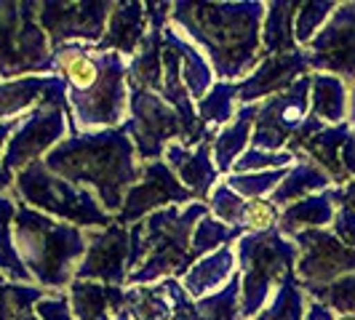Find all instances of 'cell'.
<instances>
[{
  "mask_svg": "<svg viewBox=\"0 0 355 320\" xmlns=\"http://www.w3.org/2000/svg\"><path fill=\"white\" fill-rule=\"evenodd\" d=\"M262 0H177L168 24L209 59L216 80L241 83L262 59Z\"/></svg>",
  "mask_w": 355,
  "mask_h": 320,
  "instance_id": "1",
  "label": "cell"
},
{
  "mask_svg": "<svg viewBox=\"0 0 355 320\" xmlns=\"http://www.w3.org/2000/svg\"><path fill=\"white\" fill-rule=\"evenodd\" d=\"M11 195L19 203L80 230H102L115 222V216L102 208L94 193L51 174L43 160L19 171L11 184Z\"/></svg>",
  "mask_w": 355,
  "mask_h": 320,
  "instance_id": "6",
  "label": "cell"
},
{
  "mask_svg": "<svg viewBox=\"0 0 355 320\" xmlns=\"http://www.w3.org/2000/svg\"><path fill=\"white\" fill-rule=\"evenodd\" d=\"M53 75L64 83L70 134L118 128L128 118V59L91 43L53 48Z\"/></svg>",
  "mask_w": 355,
  "mask_h": 320,
  "instance_id": "2",
  "label": "cell"
},
{
  "mask_svg": "<svg viewBox=\"0 0 355 320\" xmlns=\"http://www.w3.org/2000/svg\"><path fill=\"white\" fill-rule=\"evenodd\" d=\"M353 128H355V125H353Z\"/></svg>",
  "mask_w": 355,
  "mask_h": 320,
  "instance_id": "51",
  "label": "cell"
},
{
  "mask_svg": "<svg viewBox=\"0 0 355 320\" xmlns=\"http://www.w3.org/2000/svg\"><path fill=\"white\" fill-rule=\"evenodd\" d=\"M241 235H243L241 230H232V227L222 224V222H216L214 216L206 213V216L196 224L193 238H190L193 256L200 259V256H206V254H211V251L222 249V246H235V240H238Z\"/></svg>",
  "mask_w": 355,
  "mask_h": 320,
  "instance_id": "36",
  "label": "cell"
},
{
  "mask_svg": "<svg viewBox=\"0 0 355 320\" xmlns=\"http://www.w3.org/2000/svg\"><path fill=\"white\" fill-rule=\"evenodd\" d=\"M196 197L179 184V179L171 174V168L163 160H150V163H142V174L137 179V184L125 193L121 211L115 213V224L131 227L160 208L187 206Z\"/></svg>",
  "mask_w": 355,
  "mask_h": 320,
  "instance_id": "15",
  "label": "cell"
},
{
  "mask_svg": "<svg viewBox=\"0 0 355 320\" xmlns=\"http://www.w3.org/2000/svg\"><path fill=\"white\" fill-rule=\"evenodd\" d=\"M331 187H334L331 177L323 168H318L315 163H310V160H294V166L286 171L284 181L275 187V193L270 195V200L278 208H286L291 203H300L304 197L326 193Z\"/></svg>",
  "mask_w": 355,
  "mask_h": 320,
  "instance_id": "29",
  "label": "cell"
},
{
  "mask_svg": "<svg viewBox=\"0 0 355 320\" xmlns=\"http://www.w3.org/2000/svg\"><path fill=\"white\" fill-rule=\"evenodd\" d=\"M43 166L56 177L94 193L102 208L112 216L121 211L125 193L142 174V160L137 158L134 142L123 125L70 134L43 158Z\"/></svg>",
  "mask_w": 355,
  "mask_h": 320,
  "instance_id": "3",
  "label": "cell"
},
{
  "mask_svg": "<svg viewBox=\"0 0 355 320\" xmlns=\"http://www.w3.org/2000/svg\"><path fill=\"white\" fill-rule=\"evenodd\" d=\"M123 131L134 142L137 158L142 163L160 160L163 150L171 142H179L184 147L200 144V139L182 121L177 109L153 91H128V118L123 123Z\"/></svg>",
  "mask_w": 355,
  "mask_h": 320,
  "instance_id": "9",
  "label": "cell"
},
{
  "mask_svg": "<svg viewBox=\"0 0 355 320\" xmlns=\"http://www.w3.org/2000/svg\"><path fill=\"white\" fill-rule=\"evenodd\" d=\"M334 320H355V315H337Z\"/></svg>",
  "mask_w": 355,
  "mask_h": 320,
  "instance_id": "50",
  "label": "cell"
},
{
  "mask_svg": "<svg viewBox=\"0 0 355 320\" xmlns=\"http://www.w3.org/2000/svg\"><path fill=\"white\" fill-rule=\"evenodd\" d=\"M291 240L297 243V251H300L294 275L304 288V294L326 288L339 278L355 272V251L342 246L329 227L297 232Z\"/></svg>",
  "mask_w": 355,
  "mask_h": 320,
  "instance_id": "12",
  "label": "cell"
},
{
  "mask_svg": "<svg viewBox=\"0 0 355 320\" xmlns=\"http://www.w3.org/2000/svg\"><path fill=\"white\" fill-rule=\"evenodd\" d=\"M35 315L40 320H75V315H72L70 310V299H67V291L46 294L35 304Z\"/></svg>",
  "mask_w": 355,
  "mask_h": 320,
  "instance_id": "42",
  "label": "cell"
},
{
  "mask_svg": "<svg viewBox=\"0 0 355 320\" xmlns=\"http://www.w3.org/2000/svg\"><path fill=\"white\" fill-rule=\"evenodd\" d=\"M337 0H304V3H300L297 17H294V40L302 51L326 27V21L337 11Z\"/></svg>",
  "mask_w": 355,
  "mask_h": 320,
  "instance_id": "34",
  "label": "cell"
},
{
  "mask_svg": "<svg viewBox=\"0 0 355 320\" xmlns=\"http://www.w3.org/2000/svg\"><path fill=\"white\" fill-rule=\"evenodd\" d=\"M115 320H171V299L163 281L153 285H125V299Z\"/></svg>",
  "mask_w": 355,
  "mask_h": 320,
  "instance_id": "30",
  "label": "cell"
},
{
  "mask_svg": "<svg viewBox=\"0 0 355 320\" xmlns=\"http://www.w3.org/2000/svg\"><path fill=\"white\" fill-rule=\"evenodd\" d=\"M331 193H334V203H337V206H347V208L355 211V179H350V181L342 184V187H334Z\"/></svg>",
  "mask_w": 355,
  "mask_h": 320,
  "instance_id": "46",
  "label": "cell"
},
{
  "mask_svg": "<svg viewBox=\"0 0 355 320\" xmlns=\"http://www.w3.org/2000/svg\"><path fill=\"white\" fill-rule=\"evenodd\" d=\"M254 118H257V105L238 107V112H235V118H232L230 123L214 134L211 155L219 177H227L232 171V166H235V160L251 147Z\"/></svg>",
  "mask_w": 355,
  "mask_h": 320,
  "instance_id": "24",
  "label": "cell"
},
{
  "mask_svg": "<svg viewBox=\"0 0 355 320\" xmlns=\"http://www.w3.org/2000/svg\"><path fill=\"white\" fill-rule=\"evenodd\" d=\"M89 246L75 272V281H94L105 285H125L131 275V235L128 227L110 224L102 230H86Z\"/></svg>",
  "mask_w": 355,
  "mask_h": 320,
  "instance_id": "17",
  "label": "cell"
},
{
  "mask_svg": "<svg viewBox=\"0 0 355 320\" xmlns=\"http://www.w3.org/2000/svg\"><path fill=\"white\" fill-rule=\"evenodd\" d=\"M206 213V203L193 200L187 206L160 208L131 224V275L125 285H153L166 278L179 281L196 262L190 238Z\"/></svg>",
  "mask_w": 355,
  "mask_h": 320,
  "instance_id": "4",
  "label": "cell"
},
{
  "mask_svg": "<svg viewBox=\"0 0 355 320\" xmlns=\"http://www.w3.org/2000/svg\"><path fill=\"white\" fill-rule=\"evenodd\" d=\"M307 302H310V296L304 294V288L300 285L297 275L291 272L284 283L275 288L270 302L251 320H304Z\"/></svg>",
  "mask_w": 355,
  "mask_h": 320,
  "instance_id": "33",
  "label": "cell"
},
{
  "mask_svg": "<svg viewBox=\"0 0 355 320\" xmlns=\"http://www.w3.org/2000/svg\"><path fill=\"white\" fill-rule=\"evenodd\" d=\"M334 318H337V312H334V310H329L326 304L315 302V299H310V302H307L304 320H334Z\"/></svg>",
  "mask_w": 355,
  "mask_h": 320,
  "instance_id": "47",
  "label": "cell"
},
{
  "mask_svg": "<svg viewBox=\"0 0 355 320\" xmlns=\"http://www.w3.org/2000/svg\"><path fill=\"white\" fill-rule=\"evenodd\" d=\"M310 72H329L355 83V0L339 3L315 40L304 48Z\"/></svg>",
  "mask_w": 355,
  "mask_h": 320,
  "instance_id": "16",
  "label": "cell"
},
{
  "mask_svg": "<svg viewBox=\"0 0 355 320\" xmlns=\"http://www.w3.org/2000/svg\"><path fill=\"white\" fill-rule=\"evenodd\" d=\"M291 166H294V155L288 150L267 152V150L249 147L241 158L235 160L230 174H262V171H281V168H291Z\"/></svg>",
  "mask_w": 355,
  "mask_h": 320,
  "instance_id": "39",
  "label": "cell"
},
{
  "mask_svg": "<svg viewBox=\"0 0 355 320\" xmlns=\"http://www.w3.org/2000/svg\"><path fill=\"white\" fill-rule=\"evenodd\" d=\"M64 105L67 91L56 75H27L14 80H0V123L21 121L40 105Z\"/></svg>",
  "mask_w": 355,
  "mask_h": 320,
  "instance_id": "19",
  "label": "cell"
},
{
  "mask_svg": "<svg viewBox=\"0 0 355 320\" xmlns=\"http://www.w3.org/2000/svg\"><path fill=\"white\" fill-rule=\"evenodd\" d=\"M163 163L171 168V174L179 179V184L190 193V195L206 203L209 193L214 190V184L219 181V171L214 166L211 155V139L200 142L196 147H184L179 142H171L163 150Z\"/></svg>",
  "mask_w": 355,
  "mask_h": 320,
  "instance_id": "20",
  "label": "cell"
},
{
  "mask_svg": "<svg viewBox=\"0 0 355 320\" xmlns=\"http://www.w3.org/2000/svg\"><path fill=\"white\" fill-rule=\"evenodd\" d=\"M286 150L294 160H310L323 168L334 187L355 179V128L350 123L323 125L313 115L300 125V131L288 139Z\"/></svg>",
  "mask_w": 355,
  "mask_h": 320,
  "instance_id": "10",
  "label": "cell"
},
{
  "mask_svg": "<svg viewBox=\"0 0 355 320\" xmlns=\"http://www.w3.org/2000/svg\"><path fill=\"white\" fill-rule=\"evenodd\" d=\"M147 3H112L105 35L96 43L102 51H115L131 59L147 35Z\"/></svg>",
  "mask_w": 355,
  "mask_h": 320,
  "instance_id": "21",
  "label": "cell"
},
{
  "mask_svg": "<svg viewBox=\"0 0 355 320\" xmlns=\"http://www.w3.org/2000/svg\"><path fill=\"white\" fill-rule=\"evenodd\" d=\"M235 275H238L235 246H222V249L196 259L193 267L179 278V283L184 288V294L193 302H198V299H206V296L216 294L219 288H225Z\"/></svg>",
  "mask_w": 355,
  "mask_h": 320,
  "instance_id": "22",
  "label": "cell"
},
{
  "mask_svg": "<svg viewBox=\"0 0 355 320\" xmlns=\"http://www.w3.org/2000/svg\"><path fill=\"white\" fill-rule=\"evenodd\" d=\"M19 200L11 193L0 195V275H6L11 283H33L30 272L24 269L14 246V216Z\"/></svg>",
  "mask_w": 355,
  "mask_h": 320,
  "instance_id": "31",
  "label": "cell"
},
{
  "mask_svg": "<svg viewBox=\"0 0 355 320\" xmlns=\"http://www.w3.org/2000/svg\"><path fill=\"white\" fill-rule=\"evenodd\" d=\"M70 136V112L64 105H40L17 123L3 152V174L14 181L21 168L43 160L59 142Z\"/></svg>",
  "mask_w": 355,
  "mask_h": 320,
  "instance_id": "11",
  "label": "cell"
},
{
  "mask_svg": "<svg viewBox=\"0 0 355 320\" xmlns=\"http://www.w3.org/2000/svg\"><path fill=\"white\" fill-rule=\"evenodd\" d=\"M246 203L243 197L238 195L235 190H230L222 179L214 184V190L206 197V208H209V216H214L216 222L227 224L232 230H241V222H243V211H246Z\"/></svg>",
  "mask_w": 355,
  "mask_h": 320,
  "instance_id": "37",
  "label": "cell"
},
{
  "mask_svg": "<svg viewBox=\"0 0 355 320\" xmlns=\"http://www.w3.org/2000/svg\"><path fill=\"white\" fill-rule=\"evenodd\" d=\"M53 75V51L37 24V3L0 0V80Z\"/></svg>",
  "mask_w": 355,
  "mask_h": 320,
  "instance_id": "8",
  "label": "cell"
},
{
  "mask_svg": "<svg viewBox=\"0 0 355 320\" xmlns=\"http://www.w3.org/2000/svg\"><path fill=\"white\" fill-rule=\"evenodd\" d=\"M310 115V75L278 96H270L257 105L251 147L267 152H284L288 139L300 131Z\"/></svg>",
  "mask_w": 355,
  "mask_h": 320,
  "instance_id": "14",
  "label": "cell"
},
{
  "mask_svg": "<svg viewBox=\"0 0 355 320\" xmlns=\"http://www.w3.org/2000/svg\"><path fill=\"white\" fill-rule=\"evenodd\" d=\"M350 86L329 72H310V115L323 125L347 123Z\"/></svg>",
  "mask_w": 355,
  "mask_h": 320,
  "instance_id": "27",
  "label": "cell"
},
{
  "mask_svg": "<svg viewBox=\"0 0 355 320\" xmlns=\"http://www.w3.org/2000/svg\"><path fill=\"white\" fill-rule=\"evenodd\" d=\"M14 320H40V318L35 315V310H27V312H17Z\"/></svg>",
  "mask_w": 355,
  "mask_h": 320,
  "instance_id": "49",
  "label": "cell"
},
{
  "mask_svg": "<svg viewBox=\"0 0 355 320\" xmlns=\"http://www.w3.org/2000/svg\"><path fill=\"white\" fill-rule=\"evenodd\" d=\"M297 243L284 232H249L235 240L238 278H241V312L243 320H251L275 294V288L297 267Z\"/></svg>",
  "mask_w": 355,
  "mask_h": 320,
  "instance_id": "7",
  "label": "cell"
},
{
  "mask_svg": "<svg viewBox=\"0 0 355 320\" xmlns=\"http://www.w3.org/2000/svg\"><path fill=\"white\" fill-rule=\"evenodd\" d=\"M112 3L107 0H80V3H37V24L49 37V46L62 48L70 43L96 46L105 35V24Z\"/></svg>",
  "mask_w": 355,
  "mask_h": 320,
  "instance_id": "13",
  "label": "cell"
},
{
  "mask_svg": "<svg viewBox=\"0 0 355 320\" xmlns=\"http://www.w3.org/2000/svg\"><path fill=\"white\" fill-rule=\"evenodd\" d=\"M14 246L33 283L49 294L67 291L86 256V230L56 222L24 203L14 216Z\"/></svg>",
  "mask_w": 355,
  "mask_h": 320,
  "instance_id": "5",
  "label": "cell"
},
{
  "mask_svg": "<svg viewBox=\"0 0 355 320\" xmlns=\"http://www.w3.org/2000/svg\"><path fill=\"white\" fill-rule=\"evenodd\" d=\"M238 107H241L238 105V83L216 80L209 89V94L200 102H196V115L200 123L216 134L219 128H225L235 118Z\"/></svg>",
  "mask_w": 355,
  "mask_h": 320,
  "instance_id": "32",
  "label": "cell"
},
{
  "mask_svg": "<svg viewBox=\"0 0 355 320\" xmlns=\"http://www.w3.org/2000/svg\"><path fill=\"white\" fill-rule=\"evenodd\" d=\"M14 283L6 275H0V320H14Z\"/></svg>",
  "mask_w": 355,
  "mask_h": 320,
  "instance_id": "44",
  "label": "cell"
},
{
  "mask_svg": "<svg viewBox=\"0 0 355 320\" xmlns=\"http://www.w3.org/2000/svg\"><path fill=\"white\" fill-rule=\"evenodd\" d=\"M307 296L320 304H326L337 315H355V272L339 278V281H334L326 288H318V291L307 294Z\"/></svg>",
  "mask_w": 355,
  "mask_h": 320,
  "instance_id": "40",
  "label": "cell"
},
{
  "mask_svg": "<svg viewBox=\"0 0 355 320\" xmlns=\"http://www.w3.org/2000/svg\"><path fill=\"white\" fill-rule=\"evenodd\" d=\"M329 230L334 232V238H337L342 246H347V249L355 251V211L353 208H347V206H337V211H334V222H331V227Z\"/></svg>",
  "mask_w": 355,
  "mask_h": 320,
  "instance_id": "43",
  "label": "cell"
},
{
  "mask_svg": "<svg viewBox=\"0 0 355 320\" xmlns=\"http://www.w3.org/2000/svg\"><path fill=\"white\" fill-rule=\"evenodd\" d=\"M347 123L355 125V83L350 86V94H347Z\"/></svg>",
  "mask_w": 355,
  "mask_h": 320,
  "instance_id": "48",
  "label": "cell"
},
{
  "mask_svg": "<svg viewBox=\"0 0 355 320\" xmlns=\"http://www.w3.org/2000/svg\"><path fill=\"white\" fill-rule=\"evenodd\" d=\"M67 299L75 320H115L125 299V285L72 281L67 288Z\"/></svg>",
  "mask_w": 355,
  "mask_h": 320,
  "instance_id": "23",
  "label": "cell"
},
{
  "mask_svg": "<svg viewBox=\"0 0 355 320\" xmlns=\"http://www.w3.org/2000/svg\"><path fill=\"white\" fill-rule=\"evenodd\" d=\"M196 320H243L241 312V278L235 275L225 288L216 294L198 299L196 302Z\"/></svg>",
  "mask_w": 355,
  "mask_h": 320,
  "instance_id": "35",
  "label": "cell"
},
{
  "mask_svg": "<svg viewBox=\"0 0 355 320\" xmlns=\"http://www.w3.org/2000/svg\"><path fill=\"white\" fill-rule=\"evenodd\" d=\"M331 190L318 193V195H310L304 197V200H300V203H291V206L281 208L278 230L284 232L286 238H294L297 232L331 227L334 211H337V203H334V193Z\"/></svg>",
  "mask_w": 355,
  "mask_h": 320,
  "instance_id": "26",
  "label": "cell"
},
{
  "mask_svg": "<svg viewBox=\"0 0 355 320\" xmlns=\"http://www.w3.org/2000/svg\"><path fill=\"white\" fill-rule=\"evenodd\" d=\"M310 75L307 53L294 51L284 56H262L259 64L238 83V105H259L270 96L288 91L297 80Z\"/></svg>",
  "mask_w": 355,
  "mask_h": 320,
  "instance_id": "18",
  "label": "cell"
},
{
  "mask_svg": "<svg viewBox=\"0 0 355 320\" xmlns=\"http://www.w3.org/2000/svg\"><path fill=\"white\" fill-rule=\"evenodd\" d=\"M300 0H272L265 3L262 19V56H284L302 51L294 40V17Z\"/></svg>",
  "mask_w": 355,
  "mask_h": 320,
  "instance_id": "28",
  "label": "cell"
},
{
  "mask_svg": "<svg viewBox=\"0 0 355 320\" xmlns=\"http://www.w3.org/2000/svg\"><path fill=\"white\" fill-rule=\"evenodd\" d=\"M286 171L288 168L262 171V174H227V177H222V181L230 190H235L243 200H259V197H270L275 193V187L284 181Z\"/></svg>",
  "mask_w": 355,
  "mask_h": 320,
  "instance_id": "38",
  "label": "cell"
},
{
  "mask_svg": "<svg viewBox=\"0 0 355 320\" xmlns=\"http://www.w3.org/2000/svg\"><path fill=\"white\" fill-rule=\"evenodd\" d=\"M281 219V208L270 200V197H259V200H249L246 211H243V222H241V232H267L278 227Z\"/></svg>",
  "mask_w": 355,
  "mask_h": 320,
  "instance_id": "41",
  "label": "cell"
},
{
  "mask_svg": "<svg viewBox=\"0 0 355 320\" xmlns=\"http://www.w3.org/2000/svg\"><path fill=\"white\" fill-rule=\"evenodd\" d=\"M19 121H6V123H0V163H3V152H6V144H8V136L14 134V128H17ZM11 179L3 174V168H0V195L3 193H11Z\"/></svg>",
  "mask_w": 355,
  "mask_h": 320,
  "instance_id": "45",
  "label": "cell"
},
{
  "mask_svg": "<svg viewBox=\"0 0 355 320\" xmlns=\"http://www.w3.org/2000/svg\"><path fill=\"white\" fill-rule=\"evenodd\" d=\"M163 40H166V43L174 48V53H177L182 83H184V89H187V94H190V99H193V102H200V99L209 94V89L216 83L209 59L198 51L187 37L179 35L171 24L163 27Z\"/></svg>",
  "mask_w": 355,
  "mask_h": 320,
  "instance_id": "25",
  "label": "cell"
}]
</instances>
